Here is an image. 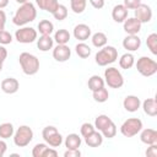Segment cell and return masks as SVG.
Returning <instances> with one entry per match:
<instances>
[{
  "label": "cell",
  "instance_id": "obj_34",
  "mask_svg": "<svg viewBox=\"0 0 157 157\" xmlns=\"http://www.w3.org/2000/svg\"><path fill=\"white\" fill-rule=\"evenodd\" d=\"M146 45L153 55H157V34L151 33L146 39Z\"/></svg>",
  "mask_w": 157,
  "mask_h": 157
},
{
  "label": "cell",
  "instance_id": "obj_6",
  "mask_svg": "<svg viewBox=\"0 0 157 157\" xmlns=\"http://www.w3.org/2000/svg\"><path fill=\"white\" fill-rule=\"evenodd\" d=\"M42 137L45 141L47 145H49L50 147H59L63 144V136L58 131V129L55 126H45L42 131Z\"/></svg>",
  "mask_w": 157,
  "mask_h": 157
},
{
  "label": "cell",
  "instance_id": "obj_17",
  "mask_svg": "<svg viewBox=\"0 0 157 157\" xmlns=\"http://www.w3.org/2000/svg\"><path fill=\"white\" fill-rule=\"evenodd\" d=\"M128 12H129V10L123 4H118L112 10V17L115 22L121 23L128 18Z\"/></svg>",
  "mask_w": 157,
  "mask_h": 157
},
{
  "label": "cell",
  "instance_id": "obj_38",
  "mask_svg": "<svg viewBox=\"0 0 157 157\" xmlns=\"http://www.w3.org/2000/svg\"><path fill=\"white\" fill-rule=\"evenodd\" d=\"M94 131V125H92V124H90V123H83L82 125H81V128H80V132H81V135L83 136V137H86L87 135H90L91 132H93Z\"/></svg>",
  "mask_w": 157,
  "mask_h": 157
},
{
  "label": "cell",
  "instance_id": "obj_25",
  "mask_svg": "<svg viewBox=\"0 0 157 157\" xmlns=\"http://www.w3.org/2000/svg\"><path fill=\"white\" fill-rule=\"evenodd\" d=\"M92 96H93V99H94L96 102H98V103H104V102H107L108 98H109V92H108V90L103 86V87H101V88H98V90H96V91H92Z\"/></svg>",
  "mask_w": 157,
  "mask_h": 157
},
{
  "label": "cell",
  "instance_id": "obj_40",
  "mask_svg": "<svg viewBox=\"0 0 157 157\" xmlns=\"http://www.w3.org/2000/svg\"><path fill=\"white\" fill-rule=\"evenodd\" d=\"M140 4H141V0H124L123 2V5L128 10H135Z\"/></svg>",
  "mask_w": 157,
  "mask_h": 157
},
{
  "label": "cell",
  "instance_id": "obj_5",
  "mask_svg": "<svg viewBox=\"0 0 157 157\" xmlns=\"http://www.w3.org/2000/svg\"><path fill=\"white\" fill-rule=\"evenodd\" d=\"M136 69L142 76L150 77L157 72V63L148 56H141L136 61Z\"/></svg>",
  "mask_w": 157,
  "mask_h": 157
},
{
  "label": "cell",
  "instance_id": "obj_19",
  "mask_svg": "<svg viewBox=\"0 0 157 157\" xmlns=\"http://www.w3.org/2000/svg\"><path fill=\"white\" fill-rule=\"evenodd\" d=\"M83 139H85L86 145L90 146V147H98L103 144V135L99 131H96V130L93 132H91L90 135H87L86 137H83Z\"/></svg>",
  "mask_w": 157,
  "mask_h": 157
},
{
  "label": "cell",
  "instance_id": "obj_16",
  "mask_svg": "<svg viewBox=\"0 0 157 157\" xmlns=\"http://www.w3.org/2000/svg\"><path fill=\"white\" fill-rule=\"evenodd\" d=\"M140 105H141V101L137 96L130 94V96H126L123 101V107L125 108V110H128L130 113H134V112L139 110Z\"/></svg>",
  "mask_w": 157,
  "mask_h": 157
},
{
  "label": "cell",
  "instance_id": "obj_47",
  "mask_svg": "<svg viewBox=\"0 0 157 157\" xmlns=\"http://www.w3.org/2000/svg\"><path fill=\"white\" fill-rule=\"evenodd\" d=\"M6 150H7V145H6V142H5L4 140H0V157H2V156L5 155Z\"/></svg>",
  "mask_w": 157,
  "mask_h": 157
},
{
  "label": "cell",
  "instance_id": "obj_29",
  "mask_svg": "<svg viewBox=\"0 0 157 157\" xmlns=\"http://www.w3.org/2000/svg\"><path fill=\"white\" fill-rule=\"evenodd\" d=\"M54 40L58 44H66V43H69V40H70V33H69V31L67 29H64V28L58 29L55 32V34H54Z\"/></svg>",
  "mask_w": 157,
  "mask_h": 157
},
{
  "label": "cell",
  "instance_id": "obj_39",
  "mask_svg": "<svg viewBox=\"0 0 157 157\" xmlns=\"http://www.w3.org/2000/svg\"><path fill=\"white\" fill-rule=\"evenodd\" d=\"M12 42V36H11V33L10 32H7V31H1L0 32V44H2V45H6V44H10Z\"/></svg>",
  "mask_w": 157,
  "mask_h": 157
},
{
  "label": "cell",
  "instance_id": "obj_43",
  "mask_svg": "<svg viewBox=\"0 0 157 157\" xmlns=\"http://www.w3.org/2000/svg\"><path fill=\"white\" fill-rule=\"evenodd\" d=\"M58 156V151L54 147H47V150L43 153V157H56Z\"/></svg>",
  "mask_w": 157,
  "mask_h": 157
},
{
  "label": "cell",
  "instance_id": "obj_28",
  "mask_svg": "<svg viewBox=\"0 0 157 157\" xmlns=\"http://www.w3.org/2000/svg\"><path fill=\"white\" fill-rule=\"evenodd\" d=\"M87 86H88V88L91 91H96V90H98V88H101V87L104 86V80L99 75H93V76H91L88 78Z\"/></svg>",
  "mask_w": 157,
  "mask_h": 157
},
{
  "label": "cell",
  "instance_id": "obj_31",
  "mask_svg": "<svg viewBox=\"0 0 157 157\" xmlns=\"http://www.w3.org/2000/svg\"><path fill=\"white\" fill-rule=\"evenodd\" d=\"M75 52H76V54H77L80 58H82V59H86V58H88V56L91 55V48H90L86 43H83V42L76 44Z\"/></svg>",
  "mask_w": 157,
  "mask_h": 157
},
{
  "label": "cell",
  "instance_id": "obj_11",
  "mask_svg": "<svg viewBox=\"0 0 157 157\" xmlns=\"http://www.w3.org/2000/svg\"><path fill=\"white\" fill-rule=\"evenodd\" d=\"M70 56H71V49L66 44H58L53 49V58L59 63L67 61Z\"/></svg>",
  "mask_w": 157,
  "mask_h": 157
},
{
  "label": "cell",
  "instance_id": "obj_37",
  "mask_svg": "<svg viewBox=\"0 0 157 157\" xmlns=\"http://www.w3.org/2000/svg\"><path fill=\"white\" fill-rule=\"evenodd\" d=\"M47 147H48L47 144H37L32 150V156L33 157H43V153L47 150Z\"/></svg>",
  "mask_w": 157,
  "mask_h": 157
},
{
  "label": "cell",
  "instance_id": "obj_27",
  "mask_svg": "<svg viewBox=\"0 0 157 157\" xmlns=\"http://www.w3.org/2000/svg\"><path fill=\"white\" fill-rule=\"evenodd\" d=\"M91 40H92V44H93L96 48H102V47L107 45L108 38H107V36H105L103 32H96V33L92 36Z\"/></svg>",
  "mask_w": 157,
  "mask_h": 157
},
{
  "label": "cell",
  "instance_id": "obj_21",
  "mask_svg": "<svg viewBox=\"0 0 157 157\" xmlns=\"http://www.w3.org/2000/svg\"><path fill=\"white\" fill-rule=\"evenodd\" d=\"M142 108L145 114L150 117H156L157 115V102L155 98H147L142 102Z\"/></svg>",
  "mask_w": 157,
  "mask_h": 157
},
{
  "label": "cell",
  "instance_id": "obj_46",
  "mask_svg": "<svg viewBox=\"0 0 157 157\" xmlns=\"http://www.w3.org/2000/svg\"><path fill=\"white\" fill-rule=\"evenodd\" d=\"M7 58V50L5 47L0 45V60L1 61H5V59Z\"/></svg>",
  "mask_w": 157,
  "mask_h": 157
},
{
  "label": "cell",
  "instance_id": "obj_15",
  "mask_svg": "<svg viewBox=\"0 0 157 157\" xmlns=\"http://www.w3.org/2000/svg\"><path fill=\"white\" fill-rule=\"evenodd\" d=\"M74 37L80 42H85L91 37V28L85 23H78L74 27Z\"/></svg>",
  "mask_w": 157,
  "mask_h": 157
},
{
  "label": "cell",
  "instance_id": "obj_2",
  "mask_svg": "<svg viewBox=\"0 0 157 157\" xmlns=\"http://www.w3.org/2000/svg\"><path fill=\"white\" fill-rule=\"evenodd\" d=\"M18 63L21 65L23 74L28 76L36 75L39 70V59L31 53H27V52L21 53L18 56Z\"/></svg>",
  "mask_w": 157,
  "mask_h": 157
},
{
  "label": "cell",
  "instance_id": "obj_48",
  "mask_svg": "<svg viewBox=\"0 0 157 157\" xmlns=\"http://www.w3.org/2000/svg\"><path fill=\"white\" fill-rule=\"evenodd\" d=\"M9 5V0H0V9H4Z\"/></svg>",
  "mask_w": 157,
  "mask_h": 157
},
{
  "label": "cell",
  "instance_id": "obj_4",
  "mask_svg": "<svg viewBox=\"0 0 157 157\" xmlns=\"http://www.w3.org/2000/svg\"><path fill=\"white\" fill-rule=\"evenodd\" d=\"M33 140V130L28 125H21L13 132V142L17 147H26Z\"/></svg>",
  "mask_w": 157,
  "mask_h": 157
},
{
  "label": "cell",
  "instance_id": "obj_36",
  "mask_svg": "<svg viewBox=\"0 0 157 157\" xmlns=\"http://www.w3.org/2000/svg\"><path fill=\"white\" fill-rule=\"evenodd\" d=\"M53 16H54V18L58 20V21H63V20H65V18L67 17V7H66L65 5L59 4L58 9L53 12Z\"/></svg>",
  "mask_w": 157,
  "mask_h": 157
},
{
  "label": "cell",
  "instance_id": "obj_18",
  "mask_svg": "<svg viewBox=\"0 0 157 157\" xmlns=\"http://www.w3.org/2000/svg\"><path fill=\"white\" fill-rule=\"evenodd\" d=\"M140 140L145 145H152L157 144V131L155 129H144L140 134Z\"/></svg>",
  "mask_w": 157,
  "mask_h": 157
},
{
  "label": "cell",
  "instance_id": "obj_12",
  "mask_svg": "<svg viewBox=\"0 0 157 157\" xmlns=\"http://www.w3.org/2000/svg\"><path fill=\"white\" fill-rule=\"evenodd\" d=\"M123 47L128 52H136L141 47V39L137 34H128L123 39Z\"/></svg>",
  "mask_w": 157,
  "mask_h": 157
},
{
  "label": "cell",
  "instance_id": "obj_35",
  "mask_svg": "<svg viewBox=\"0 0 157 157\" xmlns=\"http://www.w3.org/2000/svg\"><path fill=\"white\" fill-rule=\"evenodd\" d=\"M101 134L103 135V137H107V139H113L115 135H117V125L113 123V121H110L102 131H101Z\"/></svg>",
  "mask_w": 157,
  "mask_h": 157
},
{
  "label": "cell",
  "instance_id": "obj_10",
  "mask_svg": "<svg viewBox=\"0 0 157 157\" xmlns=\"http://www.w3.org/2000/svg\"><path fill=\"white\" fill-rule=\"evenodd\" d=\"M136 20H139L141 23H147L151 21L152 18V10L148 5L146 4H140L136 9H135V16Z\"/></svg>",
  "mask_w": 157,
  "mask_h": 157
},
{
  "label": "cell",
  "instance_id": "obj_22",
  "mask_svg": "<svg viewBox=\"0 0 157 157\" xmlns=\"http://www.w3.org/2000/svg\"><path fill=\"white\" fill-rule=\"evenodd\" d=\"M54 45V39L50 36H40L39 39H37V47L42 52H48Z\"/></svg>",
  "mask_w": 157,
  "mask_h": 157
},
{
  "label": "cell",
  "instance_id": "obj_49",
  "mask_svg": "<svg viewBox=\"0 0 157 157\" xmlns=\"http://www.w3.org/2000/svg\"><path fill=\"white\" fill-rule=\"evenodd\" d=\"M16 1H17L18 4H21V5H22V4H26V2H28L29 0H16Z\"/></svg>",
  "mask_w": 157,
  "mask_h": 157
},
{
  "label": "cell",
  "instance_id": "obj_1",
  "mask_svg": "<svg viewBox=\"0 0 157 157\" xmlns=\"http://www.w3.org/2000/svg\"><path fill=\"white\" fill-rule=\"evenodd\" d=\"M37 17V10L36 6L32 2H26L22 4L15 12L12 17V22L16 26H25L29 22H33Z\"/></svg>",
  "mask_w": 157,
  "mask_h": 157
},
{
  "label": "cell",
  "instance_id": "obj_32",
  "mask_svg": "<svg viewBox=\"0 0 157 157\" xmlns=\"http://www.w3.org/2000/svg\"><path fill=\"white\" fill-rule=\"evenodd\" d=\"M110 121H113L108 115H105V114H101V115H98L97 118H96V120H94V129H97L98 131H102Z\"/></svg>",
  "mask_w": 157,
  "mask_h": 157
},
{
  "label": "cell",
  "instance_id": "obj_13",
  "mask_svg": "<svg viewBox=\"0 0 157 157\" xmlns=\"http://www.w3.org/2000/svg\"><path fill=\"white\" fill-rule=\"evenodd\" d=\"M18 88H20V82L13 77H6L1 81V90L4 93L13 94L18 91Z\"/></svg>",
  "mask_w": 157,
  "mask_h": 157
},
{
  "label": "cell",
  "instance_id": "obj_9",
  "mask_svg": "<svg viewBox=\"0 0 157 157\" xmlns=\"http://www.w3.org/2000/svg\"><path fill=\"white\" fill-rule=\"evenodd\" d=\"M37 31L33 27H21L16 31L15 33V39L18 43L23 44H29L37 40Z\"/></svg>",
  "mask_w": 157,
  "mask_h": 157
},
{
  "label": "cell",
  "instance_id": "obj_33",
  "mask_svg": "<svg viewBox=\"0 0 157 157\" xmlns=\"http://www.w3.org/2000/svg\"><path fill=\"white\" fill-rule=\"evenodd\" d=\"M87 0H70V7L75 13H82L86 9Z\"/></svg>",
  "mask_w": 157,
  "mask_h": 157
},
{
  "label": "cell",
  "instance_id": "obj_7",
  "mask_svg": "<svg viewBox=\"0 0 157 157\" xmlns=\"http://www.w3.org/2000/svg\"><path fill=\"white\" fill-rule=\"evenodd\" d=\"M104 82L110 88H120L124 85V77L117 67H108L104 71Z\"/></svg>",
  "mask_w": 157,
  "mask_h": 157
},
{
  "label": "cell",
  "instance_id": "obj_20",
  "mask_svg": "<svg viewBox=\"0 0 157 157\" xmlns=\"http://www.w3.org/2000/svg\"><path fill=\"white\" fill-rule=\"evenodd\" d=\"M36 4L40 10H44L50 13H53L59 6L58 0H36Z\"/></svg>",
  "mask_w": 157,
  "mask_h": 157
},
{
  "label": "cell",
  "instance_id": "obj_42",
  "mask_svg": "<svg viewBox=\"0 0 157 157\" xmlns=\"http://www.w3.org/2000/svg\"><path fill=\"white\" fill-rule=\"evenodd\" d=\"M80 156H81V152L78 148H75V150L66 148V151L64 152V157H80Z\"/></svg>",
  "mask_w": 157,
  "mask_h": 157
},
{
  "label": "cell",
  "instance_id": "obj_14",
  "mask_svg": "<svg viewBox=\"0 0 157 157\" xmlns=\"http://www.w3.org/2000/svg\"><path fill=\"white\" fill-rule=\"evenodd\" d=\"M141 22L139 20H136L135 17H129L123 22V27L124 31L128 34H137L141 31Z\"/></svg>",
  "mask_w": 157,
  "mask_h": 157
},
{
  "label": "cell",
  "instance_id": "obj_45",
  "mask_svg": "<svg viewBox=\"0 0 157 157\" xmlns=\"http://www.w3.org/2000/svg\"><path fill=\"white\" fill-rule=\"evenodd\" d=\"M5 23H6V13L0 9V32L5 29Z\"/></svg>",
  "mask_w": 157,
  "mask_h": 157
},
{
  "label": "cell",
  "instance_id": "obj_44",
  "mask_svg": "<svg viewBox=\"0 0 157 157\" xmlns=\"http://www.w3.org/2000/svg\"><path fill=\"white\" fill-rule=\"evenodd\" d=\"M90 1V4L94 7V9H97V10H99V9H102L103 6H104V0H88Z\"/></svg>",
  "mask_w": 157,
  "mask_h": 157
},
{
  "label": "cell",
  "instance_id": "obj_3",
  "mask_svg": "<svg viewBox=\"0 0 157 157\" xmlns=\"http://www.w3.org/2000/svg\"><path fill=\"white\" fill-rule=\"evenodd\" d=\"M94 59H96L97 65L107 66L118 59V50L112 45H104V47H102L101 50L97 52Z\"/></svg>",
  "mask_w": 157,
  "mask_h": 157
},
{
  "label": "cell",
  "instance_id": "obj_50",
  "mask_svg": "<svg viewBox=\"0 0 157 157\" xmlns=\"http://www.w3.org/2000/svg\"><path fill=\"white\" fill-rule=\"evenodd\" d=\"M2 63H4V61L0 60V72H1V70H2Z\"/></svg>",
  "mask_w": 157,
  "mask_h": 157
},
{
  "label": "cell",
  "instance_id": "obj_8",
  "mask_svg": "<svg viewBox=\"0 0 157 157\" xmlns=\"http://www.w3.org/2000/svg\"><path fill=\"white\" fill-rule=\"evenodd\" d=\"M141 130H142V121L139 118H129L120 126V132L125 137H132L137 135Z\"/></svg>",
  "mask_w": 157,
  "mask_h": 157
},
{
  "label": "cell",
  "instance_id": "obj_26",
  "mask_svg": "<svg viewBox=\"0 0 157 157\" xmlns=\"http://www.w3.org/2000/svg\"><path fill=\"white\" fill-rule=\"evenodd\" d=\"M38 31L42 36H50L54 31V25L49 20H42L38 23Z\"/></svg>",
  "mask_w": 157,
  "mask_h": 157
},
{
  "label": "cell",
  "instance_id": "obj_23",
  "mask_svg": "<svg viewBox=\"0 0 157 157\" xmlns=\"http://www.w3.org/2000/svg\"><path fill=\"white\" fill-rule=\"evenodd\" d=\"M81 137L77 135V134H69L66 137H65V147L69 148V150H75V148H78L81 146Z\"/></svg>",
  "mask_w": 157,
  "mask_h": 157
},
{
  "label": "cell",
  "instance_id": "obj_24",
  "mask_svg": "<svg viewBox=\"0 0 157 157\" xmlns=\"http://www.w3.org/2000/svg\"><path fill=\"white\" fill-rule=\"evenodd\" d=\"M134 64H135V58L131 53H125L119 59V65L121 69H125V70L131 69L134 66Z\"/></svg>",
  "mask_w": 157,
  "mask_h": 157
},
{
  "label": "cell",
  "instance_id": "obj_30",
  "mask_svg": "<svg viewBox=\"0 0 157 157\" xmlns=\"http://www.w3.org/2000/svg\"><path fill=\"white\" fill-rule=\"evenodd\" d=\"M13 132H15V130H13V125L11 123H2L0 125V137L2 140L11 137L13 135Z\"/></svg>",
  "mask_w": 157,
  "mask_h": 157
},
{
  "label": "cell",
  "instance_id": "obj_41",
  "mask_svg": "<svg viewBox=\"0 0 157 157\" xmlns=\"http://www.w3.org/2000/svg\"><path fill=\"white\" fill-rule=\"evenodd\" d=\"M146 156L147 157H156L157 156V145L156 144L148 145V148L146 150Z\"/></svg>",
  "mask_w": 157,
  "mask_h": 157
}]
</instances>
